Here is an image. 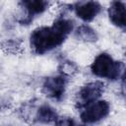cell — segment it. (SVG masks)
<instances>
[{
    "label": "cell",
    "instance_id": "3",
    "mask_svg": "<svg viewBox=\"0 0 126 126\" xmlns=\"http://www.w3.org/2000/svg\"><path fill=\"white\" fill-rule=\"evenodd\" d=\"M104 88V83L101 81H93L83 86L76 94V107L82 109L97 100L103 94Z\"/></svg>",
    "mask_w": 126,
    "mask_h": 126
},
{
    "label": "cell",
    "instance_id": "8",
    "mask_svg": "<svg viewBox=\"0 0 126 126\" xmlns=\"http://www.w3.org/2000/svg\"><path fill=\"white\" fill-rule=\"evenodd\" d=\"M108 17L110 22L119 29L126 27V11L123 0H113L108 8Z\"/></svg>",
    "mask_w": 126,
    "mask_h": 126
},
{
    "label": "cell",
    "instance_id": "7",
    "mask_svg": "<svg viewBox=\"0 0 126 126\" xmlns=\"http://www.w3.org/2000/svg\"><path fill=\"white\" fill-rule=\"evenodd\" d=\"M22 7L25 9L27 16L24 20L20 21L22 25H29L32 21V18L36 15L42 14L47 6L48 1L47 0H21Z\"/></svg>",
    "mask_w": 126,
    "mask_h": 126
},
{
    "label": "cell",
    "instance_id": "12",
    "mask_svg": "<svg viewBox=\"0 0 126 126\" xmlns=\"http://www.w3.org/2000/svg\"><path fill=\"white\" fill-rule=\"evenodd\" d=\"M22 39L10 38L1 42V49L7 54H19L22 52Z\"/></svg>",
    "mask_w": 126,
    "mask_h": 126
},
{
    "label": "cell",
    "instance_id": "9",
    "mask_svg": "<svg viewBox=\"0 0 126 126\" xmlns=\"http://www.w3.org/2000/svg\"><path fill=\"white\" fill-rule=\"evenodd\" d=\"M57 117L58 114L52 106L48 104H42L37 108L34 115V120L38 123H51L55 122Z\"/></svg>",
    "mask_w": 126,
    "mask_h": 126
},
{
    "label": "cell",
    "instance_id": "10",
    "mask_svg": "<svg viewBox=\"0 0 126 126\" xmlns=\"http://www.w3.org/2000/svg\"><path fill=\"white\" fill-rule=\"evenodd\" d=\"M75 36L85 42H95L98 39L97 32L88 25H81L75 30Z\"/></svg>",
    "mask_w": 126,
    "mask_h": 126
},
{
    "label": "cell",
    "instance_id": "5",
    "mask_svg": "<svg viewBox=\"0 0 126 126\" xmlns=\"http://www.w3.org/2000/svg\"><path fill=\"white\" fill-rule=\"evenodd\" d=\"M69 78L58 74L56 76H50L44 79L42 86H41V92L49 98L53 100H61L64 96L66 87L68 84Z\"/></svg>",
    "mask_w": 126,
    "mask_h": 126
},
{
    "label": "cell",
    "instance_id": "13",
    "mask_svg": "<svg viewBox=\"0 0 126 126\" xmlns=\"http://www.w3.org/2000/svg\"><path fill=\"white\" fill-rule=\"evenodd\" d=\"M54 123L57 124V125H68V126L76 124V122L74 121L73 118H70V117H60V116L57 117V119L55 120Z\"/></svg>",
    "mask_w": 126,
    "mask_h": 126
},
{
    "label": "cell",
    "instance_id": "1",
    "mask_svg": "<svg viewBox=\"0 0 126 126\" xmlns=\"http://www.w3.org/2000/svg\"><path fill=\"white\" fill-rule=\"evenodd\" d=\"M74 29V23L70 19L58 18L51 27L35 29L30 35V44L33 53L45 54L60 46Z\"/></svg>",
    "mask_w": 126,
    "mask_h": 126
},
{
    "label": "cell",
    "instance_id": "2",
    "mask_svg": "<svg viewBox=\"0 0 126 126\" xmlns=\"http://www.w3.org/2000/svg\"><path fill=\"white\" fill-rule=\"evenodd\" d=\"M91 71L98 78L116 81L124 76V63L115 61L106 52H101L93 61Z\"/></svg>",
    "mask_w": 126,
    "mask_h": 126
},
{
    "label": "cell",
    "instance_id": "4",
    "mask_svg": "<svg viewBox=\"0 0 126 126\" xmlns=\"http://www.w3.org/2000/svg\"><path fill=\"white\" fill-rule=\"evenodd\" d=\"M110 112V104L106 100H95L86 107L80 113V119L85 124L96 123L104 119Z\"/></svg>",
    "mask_w": 126,
    "mask_h": 126
},
{
    "label": "cell",
    "instance_id": "6",
    "mask_svg": "<svg viewBox=\"0 0 126 126\" xmlns=\"http://www.w3.org/2000/svg\"><path fill=\"white\" fill-rule=\"evenodd\" d=\"M102 7L97 0H79L73 5L76 16L82 21L92 22L101 11Z\"/></svg>",
    "mask_w": 126,
    "mask_h": 126
},
{
    "label": "cell",
    "instance_id": "11",
    "mask_svg": "<svg viewBox=\"0 0 126 126\" xmlns=\"http://www.w3.org/2000/svg\"><path fill=\"white\" fill-rule=\"evenodd\" d=\"M57 69H58L59 74L65 76L67 78H70V77L74 76L79 71L78 66L74 62H72L71 60L66 59V58H62V60L59 61Z\"/></svg>",
    "mask_w": 126,
    "mask_h": 126
}]
</instances>
